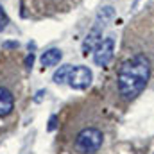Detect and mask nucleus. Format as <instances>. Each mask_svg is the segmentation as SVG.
I'll return each mask as SVG.
<instances>
[{
	"mask_svg": "<svg viewBox=\"0 0 154 154\" xmlns=\"http://www.w3.org/2000/svg\"><path fill=\"white\" fill-rule=\"evenodd\" d=\"M151 77V61L143 54H136L131 59L124 61L118 68L116 84L118 91L125 100L136 99L147 86Z\"/></svg>",
	"mask_w": 154,
	"mask_h": 154,
	"instance_id": "1",
	"label": "nucleus"
},
{
	"mask_svg": "<svg viewBox=\"0 0 154 154\" xmlns=\"http://www.w3.org/2000/svg\"><path fill=\"white\" fill-rule=\"evenodd\" d=\"M102 142H104V134L100 129L86 127L75 136L74 145H75V151L81 154H95L102 147Z\"/></svg>",
	"mask_w": 154,
	"mask_h": 154,
	"instance_id": "2",
	"label": "nucleus"
},
{
	"mask_svg": "<svg viewBox=\"0 0 154 154\" xmlns=\"http://www.w3.org/2000/svg\"><path fill=\"white\" fill-rule=\"evenodd\" d=\"M113 52H115V38L108 36L106 39H102L97 48L93 50V61L97 66H108L113 59Z\"/></svg>",
	"mask_w": 154,
	"mask_h": 154,
	"instance_id": "3",
	"label": "nucleus"
},
{
	"mask_svg": "<svg viewBox=\"0 0 154 154\" xmlns=\"http://www.w3.org/2000/svg\"><path fill=\"white\" fill-rule=\"evenodd\" d=\"M91 81H93V74H91V70L88 68V66H74L72 68V72H70V75H68V86L72 88V90H86L90 84H91Z\"/></svg>",
	"mask_w": 154,
	"mask_h": 154,
	"instance_id": "4",
	"label": "nucleus"
},
{
	"mask_svg": "<svg viewBox=\"0 0 154 154\" xmlns=\"http://www.w3.org/2000/svg\"><path fill=\"white\" fill-rule=\"evenodd\" d=\"M102 27H100V22L88 32V36L84 38V41H82V54L84 56H88L90 52H93L95 48H97V45L102 41Z\"/></svg>",
	"mask_w": 154,
	"mask_h": 154,
	"instance_id": "5",
	"label": "nucleus"
},
{
	"mask_svg": "<svg viewBox=\"0 0 154 154\" xmlns=\"http://www.w3.org/2000/svg\"><path fill=\"white\" fill-rule=\"evenodd\" d=\"M14 108V97L7 88L0 86V116H7Z\"/></svg>",
	"mask_w": 154,
	"mask_h": 154,
	"instance_id": "6",
	"label": "nucleus"
},
{
	"mask_svg": "<svg viewBox=\"0 0 154 154\" xmlns=\"http://www.w3.org/2000/svg\"><path fill=\"white\" fill-rule=\"evenodd\" d=\"M61 57H63V54H61V50L59 48H48L47 52H43V56H41V65L47 68V66H54V65H57L59 61H61Z\"/></svg>",
	"mask_w": 154,
	"mask_h": 154,
	"instance_id": "7",
	"label": "nucleus"
},
{
	"mask_svg": "<svg viewBox=\"0 0 154 154\" xmlns=\"http://www.w3.org/2000/svg\"><path fill=\"white\" fill-rule=\"evenodd\" d=\"M72 68H74L72 65H63V66H59V70H56V72H54L52 81H54L56 84H65V82L68 81V75H70Z\"/></svg>",
	"mask_w": 154,
	"mask_h": 154,
	"instance_id": "8",
	"label": "nucleus"
},
{
	"mask_svg": "<svg viewBox=\"0 0 154 154\" xmlns=\"http://www.w3.org/2000/svg\"><path fill=\"white\" fill-rule=\"evenodd\" d=\"M113 16H115V9H113L111 5H106V7H102V9L99 11L97 20H99V22H106V20H109V18H113Z\"/></svg>",
	"mask_w": 154,
	"mask_h": 154,
	"instance_id": "9",
	"label": "nucleus"
},
{
	"mask_svg": "<svg viewBox=\"0 0 154 154\" xmlns=\"http://www.w3.org/2000/svg\"><path fill=\"white\" fill-rule=\"evenodd\" d=\"M56 127H57V116L52 115L50 116V120H48V125H47V131H56Z\"/></svg>",
	"mask_w": 154,
	"mask_h": 154,
	"instance_id": "10",
	"label": "nucleus"
},
{
	"mask_svg": "<svg viewBox=\"0 0 154 154\" xmlns=\"http://www.w3.org/2000/svg\"><path fill=\"white\" fill-rule=\"evenodd\" d=\"M5 25H7V16H5V13H4L2 7H0V31L5 29Z\"/></svg>",
	"mask_w": 154,
	"mask_h": 154,
	"instance_id": "11",
	"label": "nucleus"
},
{
	"mask_svg": "<svg viewBox=\"0 0 154 154\" xmlns=\"http://www.w3.org/2000/svg\"><path fill=\"white\" fill-rule=\"evenodd\" d=\"M32 65H34V54L31 52V54L25 57V66H27V68H32Z\"/></svg>",
	"mask_w": 154,
	"mask_h": 154,
	"instance_id": "12",
	"label": "nucleus"
},
{
	"mask_svg": "<svg viewBox=\"0 0 154 154\" xmlns=\"http://www.w3.org/2000/svg\"><path fill=\"white\" fill-rule=\"evenodd\" d=\"M16 47H18L16 41H7V43H4V48H16Z\"/></svg>",
	"mask_w": 154,
	"mask_h": 154,
	"instance_id": "13",
	"label": "nucleus"
},
{
	"mask_svg": "<svg viewBox=\"0 0 154 154\" xmlns=\"http://www.w3.org/2000/svg\"><path fill=\"white\" fill-rule=\"evenodd\" d=\"M43 95H45V91H43V90H39L38 93H36V97H34V102H39V100H41V97H43Z\"/></svg>",
	"mask_w": 154,
	"mask_h": 154,
	"instance_id": "14",
	"label": "nucleus"
}]
</instances>
